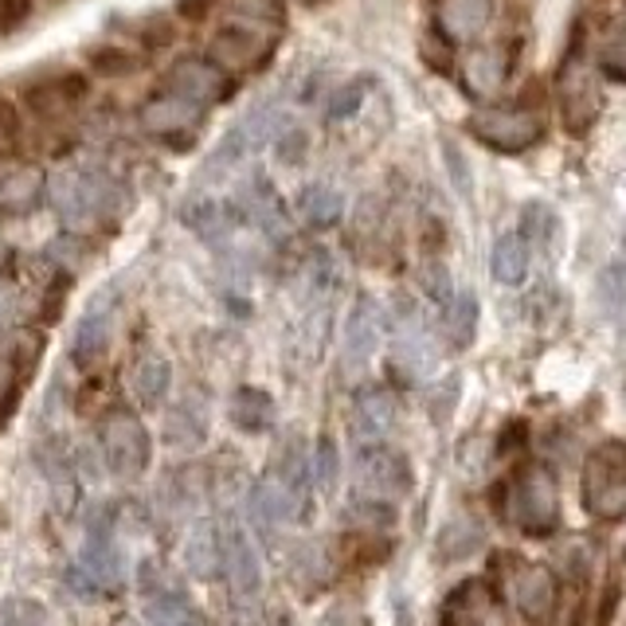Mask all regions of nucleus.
Returning a JSON list of instances; mask_svg holds the SVG:
<instances>
[{"label": "nucleus", "instance_id": "f257e3e1", "mask_svg": "<svg viewBox=\"0 0 626 626\" xmlns=\"http://www.w3.org/2000/svg\"><path fill=\"white\" fill-rule=\"evenodd\" d=\"M102 450V462L122 482H137L153 462V438L134 412H110L94 431Z\"/></svg>", "mask_w": 626, "mask_h": 626}, {"label": "nucleus", "instance_id": "f03ea898", "mask_svg": "<svg viewBox=\"0 0 626 626\" xmlns=\"http://www.w3.org/2000/svg\"><path fill=\"white\" fill-rule=\"evenodd\" d=\"M505 517L528 533V537H545L560 525V490L545 470H525L513 478L505 490Z\"/></svg>", "mask_w": 626, "mask_h": 626}, {"label": "nucleus", "instance_id": "7ed1b4c3", "mask_svg": "<svg viewBox=\"0 0 626 626\" xmlns=\"http://www.w3.org/2000/svg\"><path fill=\"white\" fill-rule=\"evenodd\" d=\"M466 130L478 137L482 145L498 153H525L545 137V118L537 110L528 107H510V110H474V114L466 118Z\"/></svg>", "mask_w": 626, "mask_h": 626}, {"label": "nucleus", "instance_id": "20e7f679", "mask_svg": "<svg viewBox=\"0 0 626 626\" xmlns=\"http://www.w3.org/2000/svg\"><path fill=\"white\" fill-rule=\"evenodd\" d=\"M583 505L595 517L626 513V443H603L583 466Z\"/></svg>", "mask_w": 626, "mask_h": 626}, {"label": "nucleus", "instance_id": "39448f33", "mask_svg": "<svg viewBox=\"0 0 626 626\" xmlns=\"http://www.w3.org/2000/svg\"><path fill=\"white\" fill-rule=\"evenodd\" d=\"M130 580V560L114 537H87L79 560L67 568V583L79 595H118Z\"/></svg>", "mask_w": 626, "mask_h": 626}, {"label": "nucleus", "instance_id": "423d86ee", "mask_svg": "<svg viewBox=\"0 0 626 626\" xmlns=\"http://www.w3.org/2000/svg\"><path fill=\"white\" fill-rule=\"evenodd\" d=\"M357 490L372 501H395L412 493V462L395 447L368 443L357 455Z\"/></svg>", "mask_w": 626, "mask_h": 626}, {"label": "nucleus", "instance_id": "0eeeda50", "mask_svg": "<svg viewBox=\"0 0 626 626\" xmlns=\"http://www.w3.org/2000/svg\"><path fill=\"white\" fill-rule=\"evenodd\" d=\"M114 313H118V290L107 287L94 302L87 305V313L75 325L71 337V360L75 365H94L107 353L110 333H114Z\"/></svg>", "mask_w": 626, "mask_h": 626}, {"label": "nucleus", "instance_id": "6e6552de", "mask_svg": "<svg viewBox=\"0 0 626 626\" xmlns=\"http://www.w3.org/2000/svg\"><path fill=\"white\" fill-rule=\"evenodd\" d=\"M517 47H510L505 40L501 44H490V47H478V52L466 55L462 63V87L474 94V99H493L505 90L510 82L513 67H517Z\"/></svg>", "mask_w": 626, "mask_h": 626}, {"label": "nucleus", "instance_id": "1a4fd4ad", "mask_svg": "<svg viewBox=\"0 0 626 626\" xmlns=\"http://www.w3.org/2000/svg\"><path fill=\"white\" fill-rule=\"evenodd\" d=\"M247 521L255 533H275L287 521H305V513L294 493L278 482L275 474H267L247 490Z\"/></svg>", "mask_w": 626, "mask_h": 626}, {"label": "nucleus", "instance_id": "9d476101", "mask_svg": "<svg viewBox=\"0 0 626 626\" xmlns=\"http://www.w3.org/2000/svg\"><path fill=\"white\" fill-rule=\"evenodd\" d=\"M380 349V310L372 298H357L345 317V337H340V365L345 372H360Z\"/></svg>", "mask_w": 626, "mask_h": 626}, {"label": "nucleus", "instance_id": "9b49d317", "mask_svg": "<svg viewBox=\"0 0 626 626\" xmlns=\"http://www.w3.org/2000/svg\"><path fill=\"white\" fill-rule=\"evenodd\" d=\"M560 110H563V130H568V134H575V137L588 134L591 125H595V118H600V110H603L600 87H595V79H591V75L575 71V59H568V67H563Z\"/></svg>", "mask_w": 626, "mask_h": 626}, {"label": "nucleus", "instance_id": "f8f14e48", "mask_svg": "<svg viewBox=\"0 0 626 626\" xmlns=\"http://www.w3.org/2000/svg\"><path fill=\"white\" fill-rule=\"evenodd\" d=\"M513 603L533 626H548L556 615V603H560L556 575L548 568H540V563H528L525 572L517 575V583H513Z\"/></svg>", "mask_w": 626, "mask_h": 626}, {"label": "nucleus", "instance_id": "ddd939ff", "mask_svg": "<svg viewBox=\"0 0 626 626\" xmlns=\"http://www.w3.org/2000/svg\"><path fill=\"white\" fill-rule=\"evenodd\" d=\"M36 466L40 474H44L47 490H52L55 505H75V498H79V466H75L71 450H67V443L59 435L40 443Z\"/></svg>", "mask_w": 626, "mask_h": 626}, {"label": "nucleus", "instance_id": "4468645a", "mask_svg": "<svg viewBox=\"0 0 626 626\" xmlns=\"http://www.w3.org/2000/svg\"><path fill=\"white\" fill-rule=\"evenodd\" d=\"M224 575L232 583L235 595L250 600V595H259L262 588V563H259V552L250 545V537L243 533L239 525L227 528L224 533Z\"/></svg>", "mask_w": 626, "mask_h": 626}, {"label": "nucleus", "instance_id": "2eb2a0df", "mask_svg": "<svg viewBox=\"0 0 626 626\" xmlns=\"http://www.w3.org/2000/svg\"><path fill=\"white\" fill-rule=\"evenodd\" d=\"M169 87L188 102H215V99H227L232 82H227L224 75H220V67H212V63L180 59L169 75Z\"/></svg>", "mask_w": 626, "mask_h": 626}, {"label": "nucleus", "instance_id": "dca6fc26", "mask_svg": "<svg viewBox=\"0 0 626 626\" xmlns=\"http://www.w3.org/2000/svg\"><path fill=\"white\" fill-rule=\"evenodd\" d=\"M270 52H275V40H262V27L232 24L212 40L215 63H227V67H259Z\"/></svg>", "mask_w": 626, "mask_h": 626}, {"label": "nucleus", "instance_id": "f3484780", "mask_svg": "<svg viewBox=\"0 0 626 626\" xmlns=\"http://www.w3.org/2000/svg\"><path fill=\"white\" fill-rule=\"evenodd\" d=\"M130 392H134L137 407H145V412L165 407V400H169L172 392V365L161 353H145V357L130 368Z\"/></svg>", "mask_w": 626, "mask_h": 626}, {"label": "nucleus", "instance_id": "a211bd4d", "mask_svg": "<svg viewBox=\"0 0 626 626\" xmlns=\"http://www.w3.org/2000/svg\"><path fill=\"white\" fill-rule=\"evenodd\" d=\"M185 563L197 580H215V575L224 572V533L212 521H197V525L188 528Z\"/></svg>", "mask_w": 626, "mask_h": 626}, {"label": "nucleus", "instance_id": "6ab92c4d", "mask_svg": "<svg viewBox=\"0 0 626 626\" xmlns=\"http://www.w3.org/2000/svg\"><path fill=\"white\" fill-rule=\"evenodd\" d=\"M227 420H232L243 435H267L278 420V407L275 400H270V392H262V388L255 384H243L235 388L232 400H227Z\"/></svg>", "mask_w": 626, "mask_h": 626}, {"label": "nucleus", "instance_id": "aec40b11", "mask_svg": "<svg viewBox=\"0 0 626 626\" xmlns=\"http://www.w3.org/2000/svg\"><path fill=\"white\" fill-rule=\"evenodd\" d=\"M493 20V0H438V27L450 40H474Z\"/></svg>", "mask_w": 626, "mask_h": 626}, {"label": "nucleus", "instance_id": "412c9836", "mask_svg": "<svg viewBox=\"0 0 626 626\" xmlns=\"http://www.w3.org/2000/svg\"><path fill=\"white\" fill-rule=\"evenodd\" d=\"M239 204H220V200H197L185 208V224L208 243H224L239 227Z\"/></svg>", "mask_w": 626, "mask_h": 626}, {"label": "nucleus", "instance_id": "4be33fe9", "mask_svg": "<svg viewBox=\"0 0 626 626\" xmlns=\"http://www.w3.org/2000/svg\"><path fill=\"white\" fill-rule=\"evenodd\" d=\"M239 212L243 220H255L270 239H282V235H287V208H282V197L270 188V180L259 177L247 188V200L239 204Z\"/></svg>", "mask_w": 626, "mask_h": 626}, {"label": "nucleus", "instance_id": "5701e85b", "mask_svg": "<svg viewBox=\"0 0 626 626\" xmlns=\"http://www.w3.org/2000/svg\"><path fill=\"white\" fill-rule=\"evenodd\" d=\"M528 259H533V247L525 243V235L505 232L498 235V243L490 250V270L501 287H521L528 278Z\"/></svg>", "mask_w": 626, "mask_h": 626}, {"label": "nucleus", "instance_id": "b1692460", "mask_svg": "<svg viewBox=\"0 0 626 626\" xmlns=\"http://www.w3.org/2000/svg\"><path fill=\"white\" fill-rule=\"evenodd\" d=\"M478 317H482V310H478V298L470 294V290H458V294L443 305V340H447L450 349L462 353L474 345Z\"/></svg>", "mask_w": 626, "mask_h": 626}, {"label": "nucleus", "instance_id": "393cba45", "mask_svg": "<svg viewBox=\"0 0 626 626\" xmlns=\"http://www.w3.org/2000/svg\"><path fill=\"white\" fill-rule=\"evenodd\" d=\"M145 618H149V626H200L192 600L172 583H161L157 591L145 595Z\"/></svg>", "mask_w": 626, "mask_h": 626}, {"label": "nucleus", "instance_id": "a878e982", "mask_svg": "<svg viewBox=\"0 0 626 626\" xmlns=\"http://www.w3.org/2000/svg\"><path fill=\"white\" fill-rule=\"evenodd\" d=\"M208 438V415L204 407H197L192 400L177 403L169 415H165V443L177 450H197Z\"/></svg>", "mask_w": 626, "mask_h": 626}, {"label": "nucleus", "instance_id": "bb28decb", "mask_svg": "<svg viewBox=\"0 0 626 626\" xmlns=\"http://www.w3.org/2000/svg\"><path fill=\"white\" fill-rule=\"evenodd\" d=\"M298 212H302V220L310 227L325 232V227L340 224V215H345V197L329 185H310V188H302V197H298Z\"/></svg>", "mask_w": 626, "mask_h": 626}, {"label": "nucleus", "instance_id": "cd10ccee", "mask_svg": "<svg viewBox=\"0 0 626 626\" xmlns=\"http://www.w3.org/2000/svg\"><path fill=\"white\" fill-rule=\"evenodd\" d=\"M482 525L474 517H450L447 525L438 528V556L447 563L470 560V556L482 548Z\"/></svg>", "mask_w": 626, "mask_h": 626}, {"label": "nucleus", "instance_id": "c85d7f7f", "mask_svg": "<svg viewBox=\"0 0 626 626\" xmlns=\"http://www.w3.org/2000/svg\"><path fill=\"white\" fill-rule=\"evenodd\" d=\"M87 67L94 79H130L142 71V55L122 44H99L87 52Z\"/></svg>", "mask_w": 626, "mask_h": 626}, {"label": "nucleus", "instance_id": "c756f323", "mask_svg": "<svg viewBox=\"0 0 626 626\" xmlns=\"http://www.w3.org/2000/svg\"><path fill=\"white\" fill-rule=\"evenodd\" d=\"M200 122V107L197 102L169 94V99H157L145 107V125L157 130V134H172V130H188V125Z\"/></svg>", "mask_w": 626, "mask_h": 626}, {"label": "nucleus", "instance_id": "7c9ffc66", "mask_svg": "<svg viewBox=\"0 0 626 626\" xmlns=\"http://www.w3.org/2000/svg\"><path fill=\"white\" fill-rule=\"evenodd\" d=\"M357 412H360V423L380 435V431H388L395 423L392 392H384V388H360V392H357Z\"/></svg>", "mask_w": 626, "mask_h": 626}, {"label": "nucleus", "instance_id": "2f4dec72", "mask_svg": "<svg viewBox=\"0 0 626 626\" xmlns=\"http://www.w3.org/2000/svg\"><path fill=\"white\" fill-rule=\"evenodd\" d=\"M24 107H27V114L40 118V122H55L59 114H67V107H63L52 75H47V79L27 82V87H24Z\"/></svg>", "mask_w": 626, "mask_h": 626}, {"label": "nucleus", "instance_id": "473e14b6", "mask_svg": "<svg viewBox=\"0 0 626 626\" xmlns=\"http://www.w3.org/2000/svg\"><path fill=\"white\" fill-rule=\"evenodd\" d=\"M521 235H525L528 247H540L548 250L556 239V212L548 204H540V200H533V204H525V215H521Z\"/></svg>", "mask_w": 626, "mask_h": 626}, {"label": "nucleus", "instance_id": "72a5a7b5", "mask_svg": "<svg viewBox=\"0 0 626 626\" xmlns=\"http://www.w3.org/2000/svg\"><path fill=\"white\" fill-rule=\"evenodd\" d=\"M0 626H52V615L40 600L27 595H9L0 603Z\"/></svg>", "mask_w": 626, "mask_h": 626}, {"label": "nucleus", "instance_id": "f704fd0d", "mask_svg": "<svg viewBox=\"0 0 626 626\" xmlns=\"http://www.w3.org/2000/svg\"><path fill=\"white\" fill-rule=\"evenodd\" d=\"M340 478V447L333 443L329 435L317 438V447H313V485L322 493H329Z\"/></svg>", "mask_w": 626, "mask_h": 626}, {"label": "nucleus", "instance_id": "c9c22d12", "mask_svg": "<svg viewBox=\"0 0 626 626\" xmlns=\"http://www.w3.org/2000/svg\"><path fill=\"white\" fill-rule=\"evenodd\" d=\"M420 55L431 71H450V67H455V40H450L438 24L427 27L420 36Z\"/></svg>", "mask_w": 626, "mask_h": 626}, {"label": "nucleus", "instance_id": "e433bc0d", "mask_svg": "<svg viewBox=\"0 0 626 626\" xmlns=\"http://www.w3.org/2000/svg\"><path fill=\"white\" fill-rule=\"evenodd\" d=\"M600 75L611 82H626V24L611 27V36L600 47Z\"/></svg>", "mask_w": 626, "mask_h": 626}, {"label": "nucleus", "instance_id": "4c0bfd02", "mask_svg": "<svg viewBox=\"0 0 626 626\" xmlns=\"http://www.w3.org/2000/svg\"><path fill=\"white\" fill-rule=\"evenodd\" d=\"M600 310L611 313V317H618L626 310V270L618 262L603 267L600 275Z\"/></svg>", "mask_w": 626, "mask_h": 626}, {"label": "nucleus", "instance_id": "58836bf2", "mask_svg": "<svg viewBox=\"0 0 626 626\" xmlns=\"http://www.w3.org/2000/svg\"><path fill=\"white\" fill-rule=\"evenodd\" d=\"M275 153L282 165H302L305 153H310V134H305L302 125H282L275 137Z\"/></svg>", "mask_w": 626, "mask_h": 626}, {"label": "nucleus", "instance_id": "ea45409f", "mask_svg": "<svg viewBox=\"0 0 626 626\" xmlns=\"http://www.w3.org/2000/svg\"><path fill=\"white\" fill-rule=\"evenodd\" d=\"M137 40H142L145 52H165L177 40V27H172L169 16H149L137 24Z\"/></svg>", "mask_w": 626, "mask_h": 626}, {"label": "nucleus", "instance_id": "a19ab883", "mask_svg": "<svg viewBox=\"0 0 626 626\" xmlns=\"http://www.w3.org/2000/svg\"><path fill=\"white\" fill-rule=\"evenodd\" d=\"M349 521L353 525H360V528H384V525H392L395 521V510H392V501H372V498H365V501H357L349 510Z\"/></svg>", "mask_w": 626, "mask_h": 626}, {"label": "nucleus", "instance_id": "79ce46f5", "mask_svg": "<svg viewBox=\"0 0 626 626\" xmlns=\"http://www.w3.org/2000/svg\"><path fill=\"white\" fill-rule=\"evenodd\" d=\"M55 79V90H59V99L67 110L82 107L90 99V75L87 71H63V75H52Z\"/></svg>", "mask_w": 626, "mask_h": 626}, {"label": "nucleus", "instance_id": "37998d69", "mask_svg": "<svg viewBox=\"0 0 626 626\" xmlns=\"http://www.w3.org/2000/svg\"><path fill=\"white\" fill-rule=\"evenodd\" d=\"M24 137V122H20V110L12 99H0V153H9L20 145Z\"/></svg>", "mask_w": 626, "mask_h": 626}, {"label": "nucleus", "instance_id": "c03bdc74", "mask_svg": "<svg viewBox=\"0 0 626 626\" xmlns=\"http://www.w3.org/2000/svg\"><path fill=\"white\" fill-rule=\"evenodd\" d=\"M36 0H0V36H12L32 20Z\"/></svg>", "mask_w": 626, "mask_h": 626}, {"label": "nucleus", "instance_id": "a18cd8bd", "mask_svg": "<svg viewBox=\"0 0 626 626\" xmlns=\"http://www.w3.org/2000/svg\"><path fill=\"white\" fill-rule=\"evenodd\" d=\"M420 287L427 290L431 298H438L443 305L455 298V290H450V275H447V267H443V262H427V267L420 270Z\"/></svg>", "mask_w": 626, "mask_h": 626}, {"label": "nucleus", "instance_id": "49530a36", "mask_svg": "<svg viewBox=\"0 0 626 626\" xmlns=\"http://www.w3.org/2000/svg\"><path fill=\"white\" fill-rule=\"evenodd\" d=\"M360 102H365V82H353V87H340L337 94H333V99H329V118H333V122H340V118L357 114Z\"/></svg>", "mask_w": 626, "mask_h": 626}, {"label": "nucleus", "instance_id": "de8ad7c7", "mask_svg": "<svg viewBox=\"0 0 626 626\" xmlns=\"http://www.w3.org/2000/svg\"><path fill=\"white\" fill-rule=\"evenodd\" d=\"M443 161H447L450 180H455V188H458V197H470V169H466V157L458 153V145L443 142Z\"/></svg>", "mask_w": 626, "mask_h": 626}, {"label": "nucleus", "instance_id": "09e8293b", "mask_svg": "<svg viewBox=\"0 0 626 626\" xmlns=\"http://www.w3.org/2000/svg\"><path fill=\"white\" fill-rule=\"evenodd\" d=\"M79 470H82V478H99L102 470H107L102 450H99V438H87V443L79 447Z\"/></svg>", "mask_w": 626, "mask_h": 626}, {"label": "nucleus", "instance_id": "8fccbe9b", "mask_svg": "<svg viewBox=\"0 0 626 626\" xmlns=\"http://www.w3.org/2000/svg\"><path fill=\"white\" fill-rule=\"evenodd\" d=\"M618 600H623V583L611 580L607 595H603V600H600V611H595V623H600V626H611V618H615V611H618Z\"/></svg>", "mask_w": 626, "mask_h": 626}, {"label": "nucleus", "instance_id": "3c124183", "mask_svg": "<svg viewBox=\"0 0 626 626\" xmlns=\"http://www.w3.org/2000/svg\"><path fill=\"white\" fill-rule=\"evenodd\" d=\"M455 400H458V392H450L447 395V388H435V392L427 395V412L435 415V420H443V415L455 407Z\"/></svg>", "mask_w": 626, "mask_h": 626}, {"label": "nucleus", "instance_id": "603ef678", "mask_svg": "<svg viewBox=\"0 0 626 626\" xmlns=\"http://www.w3.org/2000/svg\"><path fill=\"white\" fill-rule=\"evenodd\" d=\"M212 4L215 0H177V16H185V20L197 24V20H204L208 12H212Z\"/></svg>", "mask_w": 626, "mask_h": 626}, {"label": "nucleus", "instance_id": "864d4df0", "mask_svg": "<svg viewBox=\"0 0 626 626\" xmlns=\"http://www.w3.org/2000/svg\"><path fill=\"white\" fill-rule=\"evenodd\" d=\"M322 626H357V615H353V607H345V603H337V607L325 611Z\"/></svg>", "mask_w": 626, "mask_h": 626}, {"label": "nucleus", "instance_id": "5fc2aeb1", "mask_svg": "<svg viewBox=\"0 0 626 626\" xmlns=\"http://www.w3.org/2000/svg\"><path fill=\"white\" fill-rule=\"evenodd\" d=\"M4 322H9V298L0 294V325H4Z\"/></svg>", "mask_w": 626, "mask_h": 626}, {"label": "nucleus", "instance_id": "6e6d98bb", "mask_svg": "<svg viewBox=\"0 0 626 626\" xmlns=\"http://www.w3.org/2000/svg\"><path fill=\"white\" fill-rule=\"evenodd\" d=\"M623 250H626V232H623Z\"/></svg>", "mask_w": 626, "mask_h": 626}]
</instances>
